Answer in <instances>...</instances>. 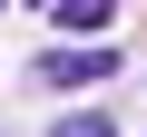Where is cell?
<instances>
[{"label":"cell","mask_w":147,"mask_h":137,"mask_svg":"<svg viewBox=\"0 0 147 137\" xmlns=\"http://www.w3.org/2000/svg\"><path fill=\"white\" fill-rule=\"evenodd\" d=\"M118 68V49H69V39H49V59H39V79L49 88H98Z\"/></svg>","instance_id":"cell-1"},{"label":"cell","mask_w":147,"mask_h":137,"mask_svg":"<svg viewBox=\"0 0 147 137\" xmlns=\"http://www.w3.org/2000/svg\"><path fill=\"white\" fill-rule=\"evenodd\" d=\"M108 10H118V0H49L59 30H108Z\"/></svg>","instance_id":"cell-2"},{"label":"cell","mask_w":147,"mask_h":137,"mask_svg":"<svg viewBox=\"0 0 147 137\" xmlns=\"http://www.w3.org/2000/svg\"><path fill=\"white\" fill-rule=\"evenodd\" d=\"M49 137H118V127H108V118H59Z\"/></svg>","instance_id":"cell-3"}]
</instances>
